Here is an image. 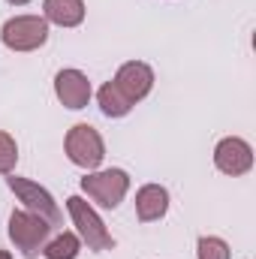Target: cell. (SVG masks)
I'll return each instance as SVG.
<instances>
[{
    "label": "cell",
    "instance_id": "cell-1",
    "mask_svg": "<svg viewBox=\"0 0 256 259\" xmlns=\"http://www.w3.org/2000/svg\"><path fill=\"white\" fill-rule=\"evenodd\" d=\"M49 232H52V226L30 211H12L9 214V238H12L15 250H21L24 259H33L42 253Z\"/></svg>",
    "mask_w": 256,
    "mask_h": 259
},
{
    "label": "cell",
    "instance_id": "cell-2",
    "mask_svg": "<svg viewBox=\"0 0 256 259\" xmlns=\"http://www.w3.org/2000/svg\"><path fill=\"white\" fill-rule=\"evenodd\" d=\"M66 211L78 229V238L88 244V250H112L115 247V238L112 232L106 229V223L100 220V214L81 199V196H69L66 199Z\"/></svg>",
    "mask_w": 256,
    "mask_h": 259
},
{
    "label": "cell",
    "instance_id": "cell-3",
    "mask_svg": "<svg viewBox=\"0 0 256 259\" xmlns=\"http://www.w3.org/2000/svg\"><path fill=\"white\" fill-rule=\"evenodd\" d=\"M0 39L9 52H36L49 42V21L39 15H15L3 24Z\"/></svg>",
    "mask_w": 256,
    "mask_h": 259
},
{
    "label": "cell",
    "instance_id": "cell-4",
    "mask_svg": "<svg viewBox=\"0 0 256 259\" xmlns=\"http://www.w3.org/2000/svg\"><path fill=\"white\" fill-rule=\"evenodd\" d=\"M64 151L69 163H75L81 169H97L106 160V142L91 124H75L69 130L64 139Z\"/></svg>",
    "mask_w": 256,
    "mask_h": 259
},
{
    "label": "cell",
    "instance_id": "cell-5",
    "mask_svg": "<svg viewBox=\"0 0 256 259\" xmlns=\"http://www.w3.org/2000/svg\"><path fill=\"white\" fill-rule=\"evenodd\" d=\"M81 190L91 196L100 208H118L124 202L130 190V175L124 169H103V172H91L81 178Z\"/></svg>",
    "mask_w": 256,
    "mask_h": 259
},
{
    "label": "cell",
    "instance_id": "cell-6",
    "mask_svg": "<svg viewBox=\"0 0 256 259\" xmlns=\"http://www.w3.org/2000/svg\"><path fill=\"white\" fill-rule=\"evenodd\" d=\"M6 184H9V190H12V193L24 202V208H27L30 214L42 217L49 226H61V223H64V211L58 208V202L52 199V193H49L46 187H39L36 181L18 178V175H9V178H6Z\"/></svg>",
    "mask_w": 256,
    "mask_h": 259
},
{
    "label": "cell",
    "instance_id": "cell-7",
    "mask_svg": "<svg viewBox=\"0 0 256 259\" xmlns=\"http://www.w3.org/2000/svg\"><path fill=\"white\" fill-rule=\"evenodd\" d=\"M214 166L223 172V175H247L253 169V148L238 139V136H229V139H220L217 148H214Z\"/></svg>",
    "mask_w": 256,
    "mask_h": 259
},
{
    "label": "cell",
    "instance_id": "cell-8",
    "mask_svg": "<svg viewBox=\"0 0 256 259\" xmlns=\"http://www.w3.org/2000/svg\"><path fill=\"white\" fill-rule=\"evenodd\" d=\"M115 84L121 88V94L136 106L139 100H145L151 94V88H154V69L148 64H142V61H130V64H124L118 69Z\"/></svg>",
    "mask_w": 256,
    "mask_h": 259
},
{
    "label": "cell",
    "instance_id": "cell-9",
    "mask_svg": "<svg viewBox=\"0 0 256 259\" xmlns=\"http://www.w3.org/2000/svg\"><path fill=\"white\" fill-rule=\"evenodd\" d=\"M55 94L66 109H84L91 103V81L81 69H61L55 75Z\"/></svg>",
    "mask_w": 256,
    "mask_h": 259
},
{
    "label": "cell",
    "instance_id": "cell-10",
    "mask_svg": "<svg viewBox=\"0 0 256 259\" xmlns=\"http://www.w3.org/2000/svg\"><path fill=\"white\" fill-rule=\"evenodd\" d=\"M169 211V190L160 184H145L136 193V217L142 223H154Z\"/></svg>",
    "mask_w": 256,
    "mask_h": 259
},
{
    "label": "cell",
    "instance_id": "cell-11",
    "mask_svg": "<svg viewBox=\"0 0 256 259\" xmlns=\"http://www.w3.org/2000/svg\"><path fill=\"white\" fill-rule=\"evenodd\" d=\"M42 12L58 27H78L84 21V0H42Z\"/></svg>",
    "mask_w": 256,
    "mask_h": 259
},
{
    "label": "cell",
    "instance_id": "cell-12",
    "mask_svg": "<svg viewBox=\"0 0 256 259\" xmlns=\"http://www.w3.org/2000/svg\"><path fill=\"white\" fill-rule=\"evenodd\" d=\"M97 100H100V109H103L106 118H124V115H130V109H133V103L121 94V88L115 81H106L100 88Z\"/></svg>",
    "mask_w": 256,
    "mask_h": 259
},
{
    "label": "cell",
    "instance_id": "cell-13",
    "mask_svg": "<svg viewBox=\"0 0 256 259\" xmlns=\"http://www.w3.org/2000/svg\"><path fill=\"white\" fill-rule=\"evenodd\" d=\"M78 250H81V238L72 235V232H61V235H55L52 241H46L42 256L46 259H75Z\"/></svg>",
    "mask_w": 256,
    "mask_h": 259
},
{
    "label": "cell",
    "instance_id": "cell-14",
    "mask_svg": "<svg viewBox=\"0 0 256 259\" xmlns=\"http://www.w3.org/2000/svg\"><path fill=\"white\" fill-rule=\"evenodd\" d=\"M196 253H199V259H232L229 244L217 235H202L196 244Z\"/></svg>",
    "mask_w": 256,
    "mask_h": 259
},
{
    "label": "cell",
    "instance_id": "cell-15",
    "mask_svg": "<svg viewBox=\"0 0 256 259\" xmlns=\"http://www.w3.org/2000/svg\"><path fill=\"white\" fill-rule=\"evenodd\" d=\"M15 163H18V145L9 133L0 130V175H12Z\"/></svg>",
    "mask_w": 256,
    "mask_h": 259
},
{
    "label": "cell",
    "instance_id": "cell-16",
    "mask_svg": "<svg viewBox=\"0 0 256 259\" xmlns=\"http://www.w3.org/2000/svg\"><path fill=\"white\" fill-rule=\"evenodd\" d=\"M6 3H12V6H24V3H30V0H6Z\"/></svg>",
    "mask_w": 256,
    "mask_h": 259
},
{
    "label": "cell",
    "instance_id": "cell-17",
    "mask_svg": "<svg viewBox=\"0 0 256 259\" xmlns=\"http://www.w3.org/2000/svg\"><path fill=\"white\" fill-rule=\"evenodd\" d=\"M0 259H12V253L9 250H0Z\"/></svg>",
    "mask_w": 256,
    "mask_h": 259
}]
</instances>
